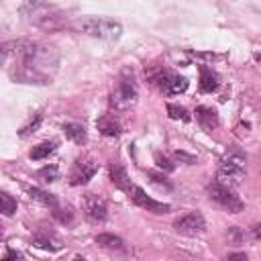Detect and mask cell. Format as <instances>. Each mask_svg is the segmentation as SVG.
I'll list each match as a JSON object with an SVG mask.
<instances>
[{
    "instance_id": "9a60e30c",
    "label": "cell",
    "mask_w": 261,
    "mask_h": 261,
    "mask_svg": "<svg viewBox=\"0 0 261 261\" xmlns=\"http://www.w3.org/2000/svg\"><path fill=\"white\" fill-rule=\"evenodd\" d=\"M110 179H112V184L118 188V190H122V192H126L128 194V190H130V179H128V175H126V169L120 165V163H110Z\"/></svg>"
},
{
    "instance_id": "7402d4cb",
    "label": "cell",
    "mask_w": 261,
    "mask_h": 261,
    "mask_svg": "<svg viewBox=\"0 0 261 261\" xmlns=\"http://www.w3.org/2000/svg\"><path fill=\"white\" fill-rule=\"evenodd\" d=\"M0 208H2V214L4 216H10V214L16 212V200L8 192H2L0 194Z\"/></svg>"
},
{
    "instance_id": "4316f807",
    "label": "cell",
    "mask_w": 261,
    "mask_h": 261,
    "mask_svg": "<svg viewBox=\"0 0 261 261\" xmlns=\"http://www.w3.org/2000/svg\"><path fill=\"white\" fill-rule=\"evenodd\" d=\"M155 161H157V165H159L163 171H173V169H175V165H173L165 155H161V153L155 155Z\"/></svg>"
},
{
    "instance_id": "1f68e13d",
    "label": "cell",
    "mask_w": 261,
    "mask_h": 261,
    "mask_svg": "<svg viewBox=\"0 0 261 261\" xmlns=\"http://www.w3.org/2000/svg\"><path fill=\"white\" fill-rule=\"evenodd\" d=\"M253 237H255V239H261V222L253 226Z\"/></svg>"
},
{
    "instance_id": "7c38bea8",
    "label": "cell",
    "mask_w": 261,
    "mask_h": 261,
    "mask_svg": "<svg viewBox=\"0 0 261 261\" xmlns=\"http://www.w3.org/2000/svg\"><path fill=\"white\" fill-rule=\"evenodd\" d=\"M196 120H198V124H200L204 130H208V133L218 126V114H216V110L210 108V106H198V108H196Z\"/></svg>"
},
{
    "instance_id": "ac0fdd59",
    "label": "cell",
    "mask_w": 261,
    "mask_h": 261,
    "mask_svg": "<svg viewBox=\"0 0 261 261\" xmlns=\"http://www.w3.org/2000/svg\"><path fill=\"white\" fill-rule=\"evenodd\" d=\"M29 194H31V198H33V200L41 202L43 206H49V208H55V206H57V198H55L53 194L45 192V190H39V188H31V190H29Z\"/></svg>"
},
{
    "instance_id": "3957f363",
    "label": "cell",
    "mask_w": 261,
    "mask_h": 261,
    "mask_svg": "<svg viewBox=\"0 0 261 261\" xmlns=\"http://www.w3.org/2000/svg\"><path fill=\"white\" fill-rule=\"evenodd\" d=\"M73 27L94 39H104V41H116L122 35V27L118 20L106 18V16H82L73 20Z\"/></svg>"
},
{
    "instance_id": "603a6c76",
    "label": "cell",
    "mask_w": 261,
    "mask_h": 261,
    "mask_svg": "<svg viewBox=\"0 0 261 261\" xmlns=\"http://www.w3.org/2000/svg\"><path fill=\"white\" fill-rule=\"evenodd\" d=\"M53 218L59 222V224H71L73 222V212L69 210V208H53Z\"/></svg>"
},
{
    "instance_id": "9c48e42d",
    "label": "cell",
    "mask_w": 261,
    "mask_h": 261,
    "mask_svg": "<svg viewBox=\"0 0 261 261\" xmlns=\"http://www.w3.org/2000/svg\"><path fill=\"white\" fill-rule=\"evenodd\" d=\"M84 212H86V218L90 222H104L106 216H108V210H106V202L96 196V194H86L84 196Z\"/></svg>"
},
{
    "instance_id": "d6986e66",
    "label": "cell",
    "mask_w": 261,
    "mask_h": 261,
    "mask_svg": "<svg viewBox=\"0 0 261 261\" xmlns=\"http://www.w3.org/2000/svg\"><path fill=\"white\" fill-rule=\"evenodd\" d=\"M55 147H57L55 141H47V143H41V145L33 147V151H31V159H35V161L45 159V157H49V155L55 151Z\"/></svg>"
},
{
    "instance_id": "ffe728a7",
    "label": "cell",
    "mask_w": 261,
    "mask_h": 261,
    "mask_svg": "<svg viewBox=\"0 0 261 261\" xmlns=\"http://www.w3.org/2000/svg\"><path fill=\"white\" fill-rule=\"evenodd\" d=\"M186 90H188V80L181 77V75L171 73V77L167 82V88H165V94H179V92H186Z\"/></svg>"
},
{
    "instance_id": "83f0119b",
    "label": "cell",
    "mask_w": 261,
    "mask_h": 261,
    "mask_svg": "<svg viewBox=\"0 0 261 261\" xmlns=\"http://www.w3.org/2000/svg\"><path fill=\"white\" fill-rule=\"evenodd\" d=\"M228 239L234 241V243H241L245 239V234L239 230V226H232V228H228Z\"/></svg>"
},
{
    "instance_id": "484cf974",
    "label": "cell",
    "mask_w": 261,
    "mask_h": 261,
    "mask_svg": "<svg viewBox=\"0 0 261 261\" xmlns=\"http://www.w3.org/2000/svg\"><path fill=\"white\" fill-rule=\"evenodd\" d=\"M147 175L151 177V181L153 184H157V186H163L165 190H171L173 188V184L163 175V173H157V171H147Z\"/></svg>"
},
{
    "instance_id": "5bb4252c",
    "label": "cell",
    "mask_w": 261,
    "mask_h": 261,
    "mask_svg": "<svg viewBox=\"0 0 261 261\" xmlns=\"http://www.w3.org/2000/svg\"><path fill=\"white\" fill-rule=\"evenodd\" d=\"M198 69H200V90H202V92H206V94L214 92V90L218 88V84H220L218 73H216V71H212V69H210V67H206V65H200Z\"/></svg>"
},
{
    "instance_id": "d4e9b609",
    "label": "cell",
    "mask_w": 261,
    "mask_h": 261,
    "mask_svg": "<svg viewBox=\"0 0 261 261\" xmlns=\"http://www.w3.org/2000/svg\"><path fill=\"white\" fill-rule=\"evenodd\" d=\"M41 120H43V114H35V120H31L29 124H24L20 130H18V135L24 139V137H29V135H33V133H37V128L41 126Z\"/></svg>"
},
{
    "instance_id": "8fae6325",
    "label": "cell",
    "mask_w": 261,
    "mask_h": 261,
    "mask_svg": "<svg viewBox=\"0 0 261 261\" xmlns=\"http://www.w3.org/2000/svg\"><path fill=\"white\" fill-rule=\"evenodd\" d=\"M33 245L39 247V249H47V251H59L61 249V243L59 239L55 237V232L47 230V228H37L35 234H33Z\"/></svg>"
},
{
    "instance_id": "30bf717a",
    "label": "cell",
    "mask_w": 261,
    "mask_h": 261,
    "mask_svg": "<svg viewBox=\"0 0 261 261\" xmlns=\"http://www.w3.org/2000/svg\"><path fill=\"white\" fill-rule=\"evenodd\" d=\"M98 171V163L92 161V159H80L75 161L73 169H71V175H69V181L71 186H84L88 184Z\"/></svg>"
},
{
    "instance_id": "277c9868",
    "label": "cell",
    "mask_w": 261,
    "mask_h": 261,
    "mask_svg": "<svg viewBox=\"0 0 261 261\" xmlns=\"http://www.w3.org/2000/svg\"><path fill=\"white\" fill-rule=\"evenodd\" d=\"M245 165H247V155L237 147L228 149L220 159L216 181H220V184H224L228 188L239 186L243 181V177H245Z\"/></svg>"
},
{
    "instance_id": "ba28073f",
    "label": "cell",
    "mask_w": 261,
    "mask_h": 261,
    "mask_svg": "<svg viewBox=\"0 0 261 261\" xmlns=\"http://www.w3.org/2000/svg\"><path fill=\"white\" fill-rule=\"evenodd\" d=\"M128 198H130L137 206L145 208L147 212H153V214H167V212H169V204H163V202H157V200L149 198V196L145 194V190L139 188V186H135V184H133L130 190H128Z\"/></svg>"
},
{
    "instance_id": "52a82bcc",
    "label": "cell",
    "mask_w": 261,
    "mask_h": 261,
    "mask_svg": "<svg viewBox=\"0 0 261 261\" xmlns=\"http://www.w3.org/2000/svg\"><path fill=\"white\" fill-rule=\"evenodd\" d=\"M173 228L186 237H196V234H202L206 230V220L204 216L198 212V210H192L184 216H179L175 222H173Z\"/></svg>"
},
{
    "instance_id": "2e32d148",
    "label": "cell",
    "mask_w": 261,
    "mask_h": 261,
    "mask_svg": "<svg viewBox=\"0 0 261 261\" xmlns=\"http://www.w3.org/2000/svg\"><path fill=\"white\" fill-rule=\"evenodd\" d=\"M63 133L75 145H86L88 143V133H86L84 124H80V122H65L63 124Z\"/></svg>"
},
{
    "instance_id": "4dcf8cb0",
    "label": "cell",
    "mask_w": 261,
    "mask_h": 261,
    "mask_svg": "<svg viewBox=\"0 0 261 261\" xmlns=\"http://www.w3.org/2000/svg\"><path fill=\"white\" fill-rule=\"evenodd\" d=\"M226 259H247V255L245 253H228Z\"/></svg>"
},
{
    "instance_id": "8992f818",
    "label": "cell",
    "mask_w": 261,
    "mask_h": 261,
    "mask_svg": "<svg viewBox=\"0 0 261 261\" xmlns=\"http://www.w3.org/2000/svg\"><path fill=\"white\" fill-rule=\"evenodd\" d=\"M206 190H208V198H210L212 202H216L218 206H222L224 210H228V212H232V214H237V212H241V210L245 208L243 200L234 194V190L228 188V186H224V184H220V181L208 184Z\"/></svg>"
},
{
    "instance_id": "44dd1931",
    "label": "cell",
    "mask_w": 261,
    "mask_h": 261,
    "mask_svg": "<svg viewBox=\"0 0 261 261\" xmlns=\"http://www.w3.org/2000/svg\"><path fill=\"white\" fill-rule=\"evenodd\" d=\"M167 114H169V118L181 120V122H188V120L192 118L190 112H188L184 106H179V104H167Z\"/></svg>"
},
{
    "instance_id": "e0dca14e",
    "label": "cell",
    "mask_w": 261,
    "mask_h": 261,
    "mask_svg": "<svg viewBox=\"0 0 261 261\" xmlns=\"http://www.w3.org/2000/svg\"><path fill=\"white\" fill-rule=\"evenodd\" d=\"M96 245L104 247V249H112V251H124V241L116 234H110V232H102L96 237Z\"/></svg>"
},
{
    "instance_id": "5b68a950",
    "label": "cell",
    "mask_w": 261,
    "mask_h": 261,
    "mask_svg": "<svg viewBox=\"0 0 261 261\" xmlns=\"http://www.w3.org/2000/svg\"><path fill=\"white\" fill-rule=\"evenodd\" d=\"M137 82H135V75L133 71L124 69L120 80H118V88L112 92V98H110V104L116 108V110H124L128 106H133L137 102Z\"/></svg>"
},
{
    "instance_id": "f1b7e54d",
    "label": "cell",
    "mask_w": 261,
    "mask_h": 261,
    "mask_svg": "<svg viewBox=\"0 0 261 261\" xmlns=\"http://www.w3.org/2000/svg\"><path fill=\"white\" fill-rule=\"evenodd\" d=\"M175 159H181V161H186L188 165H192V163H196V159H194L192 155H188V153H184V151H177V153H175Z\"/></svg>"
},
{
    "instance_id": "f546056e",
    "label": "cell",
    "mask_w": 261,
    "mask_h": 261,
    "mask_svg": "<svg viewBox=\"0 0 261 261\" xmlns=\"http://www.w3.org/2000/svg\"><path fill=\"white\" fill-rule=\"evenodd\" d=\"M22 255L20 253H16V251H8L6 255H4V261H8V259H20Z\"/></svg>"
},
{
    "instance_id": "6da1fadb",
    "label": "cell",
    "mask_w": 261,
    "mask_h": 261,
    "mask_svg": "<svg viewBox=\"0 0 261 261\" xmlns=\"http://www.w3.org/2000/svg\"><path fill=\"white\" fill-rule=\"evenodd\" d=\"M14 55L16 57V77L24 84H49L53 73L57 71L59 55L55 47L43 45L39 41L31 39H18L8 41L2 45V57L4 61Z\"/></svg>"
},
{
    "instance_id": "7a4b0ae2",
    "label": "cell",
    "mask_w": 261,
    "mask_h": 261,
    "mask_svg": "<svg viewBox=\"0 0 261 261\" xmlns=\"http://www.w3.org/2000/svg\"><path fill=\"white\" fill-rule=\"evenodd\" d=\"M20 16L29 24H33L41 31H47V33L61 31L67 24L65 14L57 6H53L45 0H24L20 6Z\"/></svg>"
},
{
    "instance_id": "4fadbf2b",
    "label": "cell",
    "mask_w": 261,
    "mask_h": 261,
    "mask_svg": "<svg viewBox=\"0 0 261 261\" xmlns=\"http://www.w3.org/2000/svg\"><path fill=\"white\" fill-rule=\"evenodd\" d=\"M96 126L100 130V135L104 137H118L120 135V122L112 116V114H102L98 120H96Z\"/></svg>"
},
{
    "instance_id": "cb8c5ba5",
    "label": "cell",
    "mask_w": 261,
    "mask_h": 261,
    "mask_svg": "<svg viewBox=\"0 0 261 261\" xmlns=\"http://www.w3.org/2000/svg\"><path fill=\"white\" fill-rule=\"evenodd\" d=\"M37 177L43 179V181H55L59 177V169L55 165H45L43 169L37 171Z\"/></svg>"
}]
</instances>
